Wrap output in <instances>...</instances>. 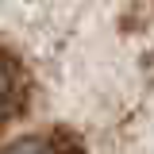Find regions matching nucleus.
I'll return each instance as SVG.
<instances>
[{
    "label": "nucleus",
    "instance_id": "nucleus-1",
    "mask_svg": "<svg viewBox=\"0 0 154 154\" xmlns=\"http://www.w3.org/2000/svg\"><path fill=\"white\" fill-rule=\"evenodd\" d=\"M154 127V0H0V146H146Z\"/></svg>",
    "mask_w": 154,
    "mask_h": 154
}]
</instances>
